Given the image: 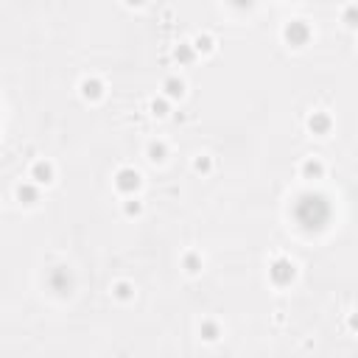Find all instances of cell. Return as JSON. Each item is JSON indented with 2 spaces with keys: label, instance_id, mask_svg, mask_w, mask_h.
Returning a JSON list of instances; mask_svg holds the SVG:
<instances>
[{
  "label": "cell",
  "instance_id": "6da1fadb",
  "mask_svg": "<svg viewBox=\"0 0 358 358\" xmlns=\"http://www.w3.org/2000/svg\"><path fill=\"white\" fill-rule=\"evenodd\" d=\"M271 274H274V280H277V283H286V280H291V277H294V271H291V266H288V263H277Z\"/></svg>",
  "mask_w": 358,
  "mask_h": 358
},
{
  "label": "cell",
  "instance_id": "7a4b0ae2",
  "mask_svg": "<svg viewBox=\"0 0 358 358\" xmlns=\"http://www.w3.org/2000/svg\"><path fill=\"white\" fill-rule=\"evenodd\" d=\"M350 324H353V327L358 330V316H353V322H350Z\"/></svg>",
  "mask_w": 358,
  "mask_h": 358
}]
</instances>
